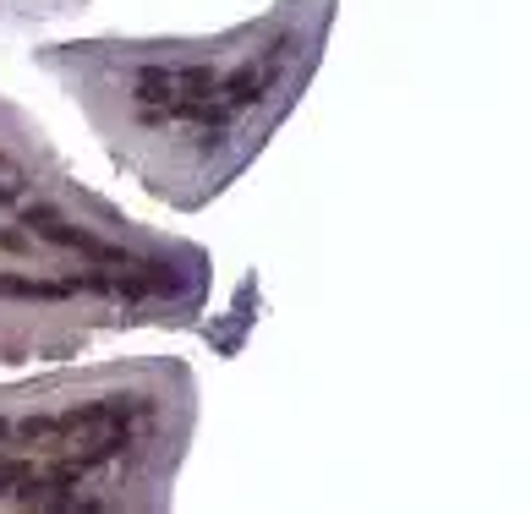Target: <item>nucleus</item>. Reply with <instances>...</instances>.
<instances>
[{
  "instance_id": "f257e3e1",
  "label": "nucleus",
  "mask_w": 531,
  "mask_h": 514,
  "mask_svg": "<svg viewBox=\"0 0 531 514\" xmlns=\"http://www.w3.org/2000/svg\"><path fill=\"white\" fill-rule=\"evenodd\" d=\"M148 422V405L132 394H115V400H88L77 411H55V416H28V422H11V449H39V454H61L77 443L99 438V432Z\"/></svg>"
},
{
  "instance_id": "f03ea898",
  "label": "nucleus",
  "mask_w": 531,
  "mask_h": 514,
  "mask_svg": "<svg viewBox=\"0 0 531 514\" xmlns=\"http://www.w3.org/2000/svg\"><path fill=\"white\" fill-rule=\"evenodd\" d=\"M285 77V44H274L269 55H263L258 66H241V72H230V77H219V88H214V99L225 104L230 115H241V110H252V104L263 99L274 83Z\"/></svg>"
},
{
  "instance_id": "7ed1b4c3",
  "label": "nucleus",
  "mask_w": 531,
  "mask_h": 514,
  "mask_svg": "<svg viewBox=\"0 0 531 514\" xmlns=\"http://www.w3.org/2000/svg\"><path fill=\"white\" fill-rule=\"evenodd\" d=\"M33 241H50V247H61V252H77V257H88V263H99V268H115V263H132V252L126 247H115V241H99V236H88L83 225H66L61 214L55 219H44L39 230H33Z\"/></svg>"
},
{
  "instance_id": "20e7f679",
  "label": "nucleus",
  "mask_w": 531,
  "mask_h": 514,
  "mask_svg": "<svg viewBox=\"0 0 531 514\" xmlns=\"http://www.w3.org/2000/svg\"><path fill=\"white\" fill-rule=\"evenodd\" d=\"M132 99L143 104V110H159V115L170 121V99H181L170 66H143V72L132 77Z\"/></svg>"
},
{
  "instance_id": "39448f33",
  "label": "nucleus",
  "mask_w": 531,
  "mask_h": 514,
  "mask_svg": "<svg viewBox=\"0 0 531 514\" xmlns=\"http://www.w3.org/2000/svg\"><path fill=\"white\" fill-rule=\"evenodd\" d=\"M66 279H39V274H0V301H66Z\"/></svg>"
},
{
  "instance_id": "423d86ee",
  "label": "nucleus",
  "mask_w": 531,
  "mask_h": 514,
  "mask_svg": "<svg viewBox=\"0 0 531 514\" xmlns=\"http://www.w3.org/2000/svg\"><path fill=\"white\" fill-rule=\"evenodd\" d=\"M22 192H28V170H22L11 154H0V208L22 203Z\"/></svg>"
},
{
  "instance_id": "0eeeda50",
  "label": "nucleus",
  "mask_w": 531,
  "mask_h": 514,
  "mask_svg": "<svg viewBox=\"0 0 531 514\" xmlns=\"http://www.w3.org/2000/svg\"><path fill=\"white\" fill-rule=\"evenodd\" d=\"M170 77H176V93H214L219 88L214 66H170Z\"/></svg>"
},
{
  "instance_id": "6e6552de",
  "label": "nucleus",
  "mask_w": 531,
  "mask_h": 514,
  "mask_svg": "<svg viewBox=\"0 0 531 514\" xmlns=\"http://www.w3.org/2000/svg\"><path fill=\"white\" fill-rule=\"evenodd\" d=\"M33 476V460H22V454H6L0 449V498H11L22 482Z\"/></svg>"
},
{
  "instance_id": "1a4fd4ad",
  "label": "nucleus",
  "mask_w": 531,
  "mask_h": 514,
  "mask_svg": "<svg viewBox=\"0 0 531 514\" xmlns=\"http://www.w3.org/2000/svg\"><path fill=\"white\" fill-rule=\"evenodd\" d=\"M0 252H33V241H28V230H0Z\"/></svg>"
},
{
  "instance_id": "9d476101",
  "label": "nucleus",
  "mask_w": 531,
  "mask_h": 514,
  "mask_svg": "<svg viewBox=\"0 0 531 514\" xmlns=\"http://www.w3.org/2000/svg\"><path fill=\"white\" fill-rule=\"evenodd\" d=\"M0 449H11V422L0 416Z\"/></svg>"
}]
</instances>
